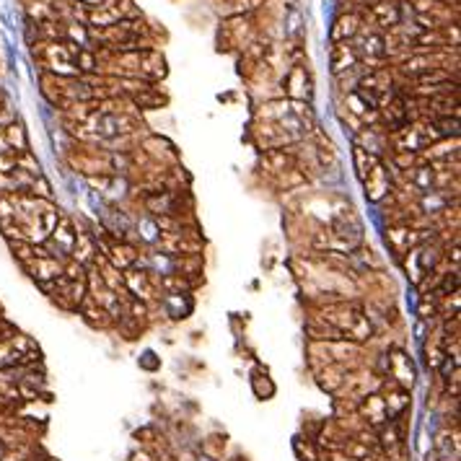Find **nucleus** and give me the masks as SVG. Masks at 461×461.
Returning a JSON list of instances; mask_svg holds the SVG:
<instances>
[{
  "label": "nucleus",
  "mask_w": 461,
  "mask_h": 461,
  "mask_svg": "<svg viewBox=\"0 0 461 461\" xmlns=\"http://www.w3.org/2000/svg\"><path fill=\"white\" fill-rule=\"evenodd\" d=\"M360 26H363V19L358 13H342L340 19L334 21L332 29V42H353L358 34H360Z\"/></svg>",
  "instance_id": "12"
},
{
  "label": "nucleus",
  "mask_w": 461,
  "mask_h": 461,
  "mask_svg": "<svg viewBox=\"0 0 461 461\" xmlns=\"http://www.w3.org/2000/svg\"><path fill=\"white\" fill-rule=\"evenodd\" d=\"M353 161H355V171H358V179L363 182L368 177V171L376 166V161H381L379 156H373L368 150H363L360 146H353Z\"/></svg>",
  "instance_id": "16"
},
{
  "label": "nucleus",
  "mask_w": 461,
  "mask_h": 461,
  "mask_svg": "<svg viewBox=\"0 0 461 461\" xmlns=\"http://www.w3.org/2000/svg\"><path fill=\"white\" fill-rule=\"evenodd\" d=\"M360 60H358V52H355L353 42H334L332 55H329V65H332V73L340 76L345 70L355 68Z\"/></svg>",
  "instance_id": "9"
},
{
  "label": "nucleus",
  "mask_w": 461,
  "mask_h": 461,
  "mask_svg": "<svg viewBox=\"0 0 461 461\" xmlns=\"http://www.w3.org/2000/svg\"><path fill=\"white\" fill-rule=\"evenodd\" d=\"M24 270H26V272H29V275L34 277L40 285H47V283H52V280H58V277L62 275V262L55 259V256L44 254V256H34L31 262H26Z\"/></svg>",
  "instance_id": "4"
},
{
  "label": "nucleus",
  "mask_w": 461,
  "mask_h": 461,
  "mask_svg": "<svg viewBox=\"0 0 461 461\" xmlns=\"http://www.w3.org/2000/svg\"><path fill=\"white\" fill-rule=\"evenodd\" d=\"M29 195L52 202V186H49V182L44 179V174H42V177H34V182H31V186H29Z\"/></svg>",
  "instance_id": "21"
},
{
  "label": "nucleus",
  "mask_w": 461,
  "mask_h": 461,
  "mask_svg": "<svg viewBox=\"0 0 461 461\" xmlns=\"http://www.w3.org/2000/svg\"><path fill=\"white\" fill-rule=\"evenodd\" d=\"M140 80L146 83H156L166 76V60L158 49H140Z\"/></svg>",
  "instance_id": "6"
},
{
  "label": "nucleus",
  "mask_w": 461,
  "mask_h": 461,
  "mask_svg": "<svg viewBox=\"0 0 461 461\" xmlns=\"http://www.w3.org/2000/svg\"><path fill=\"white\" fill-rule=\"evenodd\" d=\"M430 122L438 138H459V117H433Z\"/></svg>",
  "instance_id": "18"
},
{
  "label": "nucleus",
  "mask_w": 461,
  "mask_h": 461,
  "mask_svg": "<svg viewBox=\"0 0 461 461\" xmlns=\"http://www.w3.org/2000/svg\"><path fill=\"white\" fill-rule=\"evenodd\" d=\"M130 98H132V104L140 109H156L161 107V104H166V96H161L153 83H148L146 89H140L138 94H132Z\"/></svg>",
  "instance_id": "15"
},
{
  "label": "nucleus",
  "mask_w": 461,
  "mask_h": 461,
  "mask_svg": "<svg viewBox=\"0 0 461 461\" xmlns=\"http://www.w3.org/2000/svg\"><path fill=\"white\" fill-rule=\"evenodd\" d=\"M128 304H130V316H132L135 322H140V319H146L148 316V308H146L143 301H138V298H130Z\"/></svg>",
  "instance_id": "23"
},
{
  "label": "nucleus",
  "mask_w": 461,
  "mask_h": 461,
  "mask_svg": "<svg viewBox=\"0 0 461 461\" xmlns=\"http://www.w3.org/2000/svg\"><path fill=\"white\" fill-rule=\"evenodd\" d=\"M96 238L86 231H76V244H73V252H70V259L73 262H78V265L89 267L94 259H96Z\"/></svg>",
  "instance_id": "11"
},
{
  "label": "nucleus",
  "mask_w": 461,
  "mask_h": 461,
  "mask_svg": "<svg viewBox=\"0 0 461 461\" xmlns=\"http://www.w3.org/2000/svg\"><path fill=\"white\" fill-rule=\"evenodd\" d=\"M381 386L386 389V394H381V399H383L386 412H389V420H397V417L407 412V407H410V392H407V389H399L397 383H392V386L381 383Z\"/></svg>",
  "instance_id": "10"
},
{
  "label": "nucleus",
  "mask_w": 461,
  "mask_h": 461,
  "mask_svg": "<svg viewBox=\"0 0 461 461\" xmlns=\"http://www.w3.org/2000/svg\"><path fill=\"white\" fill-rule=\"evenodd\" d=\"M16 158H19V153L10 150V148L0 150V177H8V174L16 171Z\"/></svg>",
  "instance_id": "22"
},
{
  "label": "nucleus",
  "mask_w": 461,
  "mask_h": 461,
  "mask_svg": "<svg viewBox=\"0 0 461 461\" xmlns=\"http://www.w3.org/2000/svg\"><path fill=\"white\" fill-rule=\"evenodd\" d=\"M0 138H3L6 148H10V150H16V153H21V150H29V140H26V130H24V125H21L19 119H13L10 125H6V128L0 130Z\"/></svg>",
  "instance_id": "13"
},
{
  "label": "nucleus",
  "mask_w": 461,
  "mask_h": 461,
  "mask_svg": "<svg viewBox=\"0 0 461 461\" xmlns=\"http://www.w3.org/2000/svg\"><path fill=\"white\" fill-rule=\"evenodd\" d=\"M156 285L161 288V290H166V293H171V295H177V293H182V290H189V288H192V283H189L186 275H182V272L158 277Z\"/></svg>",
  "instance_id": "17"
},
{
  "label": "nucleus",
  "mask_w": 461,
  "mask_h": 461,
  "mask_svg": "<svg viewBox=\"0 0 461 461\" xmlns=\"http://www.w3.org/2000/svg\"><path fill=\"white\" fill-rule=\"evenodd\" d=\"M6 107H10V104H8V98H6V94L0 91V112H3V109H6Z\"/></svg>",
  "instance_id": "24"
},
{
  "label": "nucleus",
  "mask_w": 461,
  "mask_h": 461,
  "mask_svg": "<svg viewBox=\"0 0 461 461\" xmlns=\"http://www.w3.org/2000/svg\"><path fill=\"white\" fill-rule=\"evenodd\" d=\"M16 168L26 171V174H31V177H42L40 161L31 156L29 150H21V153H19V158H16Z\"/></svg>",
  "instance_id": "20"
},
{
  "label": "nucleus",
  "mask_w": 461,
  "mask_h": 461,
  "mask_svg": "<svg viewBox=\"0 0 461 461\" xmlns=\"http://www.w3.org/2000/svg\"><path fill=\"white\" fill-rule=\"evenodd\" d=\"M386 373L392 376V383H397L399 389H407V392L412 389L415 365H412V360H410V358L399 350V347L389 350V355H386Z\"/></svg>",
  "instance_id": "2"
},
{
  "label": "nucleus",
  "mask_w": 461,
  "mask_h": 461,
  "mask_svg": "<svg viewBox=\"0 0 461 461\" xmlns=\"http://www.w3.org/2000/svg\"><path fill=\"white\" fill-rule=\"evenodd\" d=\"M78 311H80V314H83V316H86V322L94 324V327H101V329H104V327H109V324L114 322V319H112V316H109L107 311L101 308V306H96V304H94V301H91L89 295L83 298V304L78 306Z\"/></svg>",
  "instance_id": "14"
},
{
  "label": "nucleus",
  "mask_w": 461,
  "mask_h": 461,
  "mask_svg": "<svg viewBox=\"0 0 461 461\" xmlns=\"http://www.w3.org/2000/svg\"><path fill=\"white\" fill-rule=\"evenodd\" d=\"M441 314V308H438V298L433 293H425L422 295L420 306H417V316H420L422 322H430V319H435V316Z\"/></svg>",
  "instance_id": "19"
},
{
  "label": "nucleus",
  "mask_w": 461,
  "mask_h": 461,
  "mask_svg": "<svg viewBox=\"0 0 461 461\" xmlns=\"http://www.w3.org/2000/svg\"><path fill=\"white\" fill-rule=\"evenodd\" d=\"M363 189H365V200H368V202H383L386 197L392 195L394 182L383 161H376V166L368 171V177L363 179Z\"/></svg>",
  "instance_id": "1"
},
{
  "label": "nucleus",
  "mask_w": 461,
  "mask_h": 461,
  "mask_svg": "<svg viewBox=\"0 0 461 461\" xmlns=\"http://www.w3.org/2000/svg\"><path fill=\"white\" fill-rule=\"evenodd\" d=\"M360 37V47H355V52H358V60L363 62V60H368V62H383L386 60V47H383V34L381 31H368V34H358Z\"/></svg>",
  "instance_id": "7"
},
{
  "label": "nucleus",
  "mask_w": 461,
  "mask_h": 461,
  "mask_svg": "<svg viewBox=\"0 0 461 461\" xmlns=\"http://www.w3.org/2000/svg\"><path fill=\"white\" fill-rule=\"evenodd\" d=\"M368 16H371L373 24L381 26V29L399 26V6H397L394 0H376L373 6H368Z\"/></svg>",
  "instance_id": "8"
},
{
  "label": "nucleus",
  "mask_w": 461,
  "mask_h": 461,
  "mask_svg": "<svg viewBox=\"0 0 461 461\" xmlns=\"http://www.w3.org/2000/svg\"><path fill=\"white\" fill-rule=\"evenodd\" d=\"M122 280H125V290L128 295H135L138 301H150L156 295V280L150 272H138V270H125L122 272Z\"/></svg>",
  "instance_id": "3"
},
{
  "label": "nucleus",
  "mask_w": 461,
  "mask_h": 461,
  "mask_svg": "<svg viewBox=\"0 0 461 461\" xmlns=\"http://www.w3.org/2000/svg\"><path fill=\"white\" fill-rule=\"evenodd\" d=\"M285 91H288V101H308L311 96V78L304 65H293L290 73L285 76Z\"/></svg>",
  "instance_id": "5"
}]
</instances>
